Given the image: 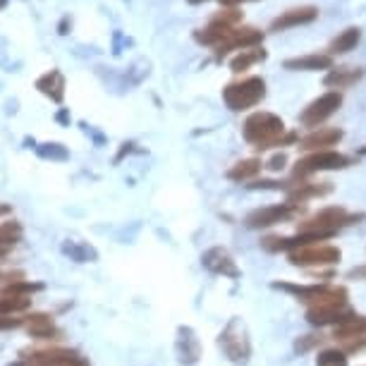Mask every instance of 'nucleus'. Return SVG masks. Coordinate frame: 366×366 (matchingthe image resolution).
Segmentation results:
<instances>
[{"label":"nucleus","mask_w":366,"mask_h":366,"mask_svg":"<svg viewBox=\"0 0 366 366\" xmlns=\"http://www.w3.org/2000/svg\"><path fill=\"white\" fill-rule=\"evenodd\" d=\"M239 19H242V12L230 8V10H223L220 15H216V17L211 19V22H218V24H225V26H237Z\"/></svg>","instance_id":"7c9ffc66"},{"label":"nucleus","mask_w":366,"mask_h":366,"mask_svg":"<svg viewBox=\"0 0 366 366\" xmlns=\"http://www.w3.org/2000/svg\"><path fill=\"white\" fill-rule=\"evenodd\" d=\"M218 345L223 355L230 359L232 364H247L252 357V340L247 333V326L242 319H230V323L223 328L218 337Z\"/></svg>","instance_id":"423d86ee"},{"label":"nucleus","mask_w":366,"mask_h":366,"mask_svg":"<svg viewBox=\"0 0 366 366\" xmlns=\"http://www.w3.org/2000/svg\"><path fill=\"white\" fill-rule=\"evenodd\" d=\"M285 163H287L285 154H275L271 161H268V168H271V170H282V168H285Z\"/></svg>","instance_id":"f704fd0d"},{"label":"nucleus","mask_w":366,"mask_h":366,"mask_svg":"<svg viewBox=\"0 0 366 366\" xmlns=\"http://www.w3.org/2000/svg\"><path fill=\"white\" fill-rule=\"evenodd\" d=\"M36 89L44 96H48L53 103H63L65 99V77L60 70H51L46 74H41L36 79Z\"/></svg>","instance_id":"aec40b11"},{"label":"nucleus","mask_w":366,"mask_h":366,"mask_svg":"<svg viewBox=\"0 0 366 366\" xmlns=\"http://www.w3.org/2000/svg\"><path fill=\"white\" fill-rule=\"evenodd\" d=\"M24 328L34 340H44V342L63 340V330L55 326L53 316H48V314H26V326Z\"/></svg>","instance_id":"4468645a"},{"label":"nucleus","mask_w":366,"mask_h":366,"mask_svg":"<svg viewBox=\"0 0 366 366\" xmlns=\"http://www.w3.org/2000/svg\"><path fill=\"white\" fill-rule=\"evenodd\" d=\"M350 165V158L345 154H337V151H316V154H307L300 158L295 165V177H312L316 172L323 170H342Z\"/></svg>","instance_id":"6e6552de"},{"label":"nucleus","mask_w":366,"mask_h":366,"mask_svg":"<svg viewBox=\"0 0 366 366\" xmlns=\"http://www.w3.org/2000/svg\"><path fill=\"white\" fill-rule=\"evenodd\" d=\"M333 67V55L328 53H312L302 55V58H290L285 60V70L295 72H316V70H330Z\"/></svg>","instance_id":"f3484780"},{"label":"nucleus","mask_w":366,"mask_h":366,"mask_svg":"<svg viewBox=\"0 0 366 366\" xmlns=\"http://www.w3.org/2000/svg\"><path fill=\"white\" fill-rule=\"evenodd\" d=\"M266 58V51L264 48H247V51H242L237 58H232V63H230V70L232 72H244V70H249V67L254 63H259V60H264Z\"/></svg>","instance_id":"a878e982"},{"label":"nucleus","mask_w":366,"mask_h":366,"mask_svg":"<svg viewBox=\"0 0 366 366\" xmlns=\"http://www.w3.org/2000/svg\"><path fill=\"white\" fill-rule=\"evenodd\" d=\"M26 326V314L24 316H5L0 314V330H15Z\"/></svg>","instance_id":"2f4dec72"},{"label":"nucleus","mask_w":366,"mask_h":366,"mask_svg":"<svg viewBox=\"0 0 366 366\" xmlns=\"http://www.w3.org/2000/svg\"><path fill=\"white\" fill-rule=\"evenodd\" d=\"M189 5H199V3H204V0H187Z\"/></svg>","instance_id":"58836bf2"},{"label":"nucleus","mask_w":366,"mask_h":366,"mask_svg":"<svg viewBox=\"0 0 366 366\" xmlns=\"http://www.w3.org/2000/svg\"><path fill=\"white\" fill-rule=\"evenodd\" d=\"M355 314L350 309V304H345V307H316V309H307V321L312 323V326H337V323H342L345 319H350V316Z\"/></svg>","instance_id":"dca6fc26"},{"label":"nucleus","mask_w":366,"mask_h":366,"mask_svg":"<svg viewBox=\"0 0 366 366\" xmlns=\"http://www.w3.org/2000/svg\"><path fill=\"white\" fill-rule=\"evenodd\" d=\"M266 96V81L261 77H247L242 81H232L223 89V101L225 106L234 110V113H242V110H249L257 103L264 101Z\"/></svg>","instance_id":"39448f33"},{"label":"nucleus","mask_w":366,"mask_h":366,"mask_svg":"<svg viewBox=\"0 0 366 366\" xmlns=\"http://www.w3.org/2000/svg\"><path fill=\"white\" fill-rule=\"evenodd\" d=\"M347 278H350V280H366V264L352 268V271L347 273Z\"/></svg>","instance_id":"c9c22d12"},{"label":"nucleus","mask_w":366,"mask_h":366,"mask_svg":"<svg viewBox=\"0 0 366 366\" xmlns=\"http://www.w3.org/2000/svg\"><path fill=\"white\" fill-rule=\"evenodd\" d=\"M342 259V254L333 244H309L302 249L290 252V264L297 268H328L335 266Z\"/></svg>","instance_id":"0eeeda50"},{"label":"nucleus","mask_w":366,"mask_h":366,"mask_svg":"<svg viewBox=\"0 0 366 366\" xmlns=\"http://www.w3.org/2000/svg\"><path fill=\"white\" fill-rule=\"evenodd\" d=\"M261 161L259 158H244V161H237L232 165L230 170H227V177L232 179V182H249L261 172Z\"/></svg>","instance_id":"b1692460"},{"label":"nucleus","mask_w":366,"mask_h":366,"mask_svg":"<svg viewBox=\"0 0 366 366\" xmlns=\"http://www.w3.org/2000/svg\"><path fill=\"white\" fill-rule=\"evenodd\" d=\"M362 77H364V70H359V67H337V70H330L323 81H326V86L337 92V89H350Z\"/></svg>","instance_id":"4be33fe9"},{"label":"nucleus","mask_w":366,"mask_h":366,"mask_svg":"<svg viewBox=\"0 0 366 366\" xmlns=\"http://www.w3.org/2000/svg\"><path fill=\"white\" fill-rule=\"evenodd\" d=\"M242 134L244 139L254 144L257 151H268L273 147H285V144H292L297 137L292 132H285V122L280 120L278 115L273 113H252L242 125Z\"/></svg>","instance_id":"f257e3e1"},{"label":"nucleus","mask_w":366,"mask_h":366,"mask_svg":"<svg viewBox=\"0 0 366 366\" xmlns=\"http://www.w3.org/2000/svg\"><path fill=\"white\" fill-rule=\"evenodd\" d=\"M316 366H350V357H347V352H342L340 347L323 350L321 355L316 357Z\"/></svg>","instance_id":"cd10ccee"},{"label":"nucleus","mask_w":366,"mask_h":366,"mask_svg":"<svg viewBox=\"0 0 366 366\" xmlns=\"http://www.w3.org/2000/svg\"><path fill=\"white\" fill-rule=\"evenodd\" d=\"M202 266L206 271L216 275H227V278H239V268L234 264L232 254L225 247H211L209 252L202 257Z\"/></svg>","instance_id":"9b49d317"},{"label":"nucleus","mask_w":366,"mask_h":366,"mask_svg":"<svg viewBox=\"0 0 366 366\" xmlns=\"http://www.w3.org/2000/svg\"><path fill=\"white\" fill-rule=\"evenodd\" d=\"M12 209H10V206L8 204H3V206H0V216H5V213H10Z\"/></svg>","instance_id":"4c0bfd02"},{"label":"nucleus","mask_w":366,"mask_h":366,"mask_svg":"<svg viewBox=\"0 0 366 366\" xmlns=\"http://www.w3.org/2000/svg\"><path fill=\"white\" fill-rule=\"evenodd\" d=\"M323 342V337L321 335H304V337H300V340H297V352H309V350H314L316 345H321Z\"/></svg>","instance_id":"473e14b6"},{"label":"nucleus","mask_w":366,"mask_h":366,"mask_svg":"<svg viewBox=\"0 0 366 366\" xmlns=\"http://www.w3.org/2000/svg\"><path fill=\"white\" fill-rule=\"evenodd\" d=\"M359 156H366V147H362V149H359Z\"/></svg>","instance_id":"ea45409f"},{"label":"nucleus","mask_w":366,"mask_h":366,"mask_svg":"<svg viewBox=\"0 0 366 366\" xmlns=\"http://www.w3.org/2000/svg\"><path fill=\"white\" fill-rule=\"evenodd\" d=\"M355 220H362V216H352L342 206H326V209H321L319 213H314L312 218L297 223V230L314 232V234H321V237L330 239L337 230H342L345 225H352Z\"/></svg>","instance_id":"7ed1b4c3"},{"label":"nucleus","mask_w":366,"mask_h":366,"mask_svg":"<svg viewBox=\"0 0 366 366\" xmlns=\"http://www.w3.org/2000/svg\"><path fill=\"white\" fill-rule=\"evenodd\" d=\"M39 156L51 158V161H65L67 151L63 144H44V147H39Z\"/></svg>","instance_id":"c85d7f7f"},{"label":"nucleus","mask_w":366,"mask_h":366,"mask_svg":"<svg viewBox=\"0 0 366 366\" xmlns=\"http://www.w3.org/2000/svg\"><path fill=\"white\" fill-rule=\"evenodd\" d=\"M359 39H362V29H359V26H350V29L340 31L333 41H330L328 55H342V53L355 51L357 44H359Z\"/></svg>","instance_id":"5701e85b"},{"label":"nucleus","mask_w":366,"mask_h":366,"mask_svg":"<svg viewBox=\"0 0 366 366\" xmlns=\"http://www.w3.org/2000/svg\"><path fill=\"white\" fill-rule=\"evenodd\" d=\"M177 355H179V362L182 364H197L199 357H202V342L199 337L194 335L192 328H179L177 333Z\"/></svg>","instance_id":"a211bd4d"},{"label":"nucleus","mask_w":366,"mask_h":366,"mask_svg":"<svg viewBox=\"0 0 366 366\" xmlns=\"http://www.w3.org/2000/svg\"><path fill=\"white\" fill-rule=\"evenodd\" d=\"M330 182H297V184H292V187H287V192H290V199L287 202L290 204H304L307 199H316V197H326V194H330Z\"/></svg>","instance_id":"412c9836"},{"label":"nucleus","mask_w":366,"mask_h":366,"mask_svg":"<svg viewBox=\"0 0 366 366\" xmlns=\"http://www.w3.org/2000/svg\"><path fill=\"white\" fill-rule=\"evenodd\" d=\"M342 352H347V355H352V352H364L366 350V337H357V340H350V342H345Z\"/></svg>","instance_id":"72a5a7b5"},{"label":"nucleus","mask_w":366,"mask_h":366,"mask_svg":"<svg viewBox=\"0 0 366 366\" xmlns=\"http://www.w3.org/2000/svg\"><path fill=\"white\" fill-rule=\"evenodd\" d=\"M31 307V297H12L0 295V314L5 316H24Z\"/></svg>","instance_id":"393cba45"},{"label":"nucleus","mask_w":366,"mask_h":366,"mask_svg":"<svg viewBox=\"0 0 366 366\" xmlns=\"http://www.w3.org/2000/svg\"><path fill=\"white\" fill-rule=\"evenodd\" d=\"M297 213H300V206L297 204H271V206H264V209H257L252 211L249 216H247V227H252V230H261V227H273L278 223H287V220H292Z\"/></svg>","instance_id":"1a4fd4ad"},{"label":"nucleus","mask_w":366,"mask_h":366,"mask_svg":"<svg viewBox=\"0 0 366 366\" xmlns=\"http://www.w3.org/2000/svg\"><path fill=\"white\" fill-rule=\"evenodd\" d=\"M19 239H22V225L15 220L0 223V247H15Z\"/></svg>","instance_id":"bb28decb"},{"label":"nucleus","mask_w":366,"mask_h":366,"mask_svg":"<svg viewBox=\"0 0 366 366\" xmlns=\"http://www.w3.org/2000/svg\"><path fill=\"white\" fill-rule=\"evenodd\" d=\"M342 106V96L340 92H326L323 96H319L316 101L309 103L307 108L300 113V122L304 127H319L328 120L330 115L335 113L337 108Z\"/></svg>","instance_id":"9d476101"},{"label":"nucleus","mask_w":366,"mask_h":366,"mask_svg":"<svg viewBox=\"0 0 366 366\" xmlns=\"http://www.w3.org/2000/svg\"><path fill=\"white\" fill-rule=\"evenodd\" d=\"M342 129H335V127H321V129H314L312 134H307L304 139L297 142V147L307 154H316V151H330V147H337L342 142Z\"/></svg>","instance_id":"ddd939ff"},{"label":"nucleus","mask_w":366,"mask_h":366,"mask_svg":"<svg viewBox=\"0 0 366 366\" xmlns=\"http://www.w3.org/2000/svg\"><path fill=\"white\" fill-rule=\"evenodd\" d=\"M5 5H8V0H0V8H5Z\"/></svg>","instance_id":"a19ab883"},{"label":"nucleus","mask_w":366,"mask_h":366,"mask_svg":"<svg viewBox=\"0 0 366 366\" xmlns=\"http://www.w3.org/2000/svg\"><path fill=\"white\" fill-rule=\"evenodd\" d=\"M333 337L340 345L350 342V340H357V337H366V316L355 312L350 319H345L342 323H337V326L333 328Z\"/></svg>","instance_id":"6ab92c4d"},{"label":"nucleus","mask_w":366,"mask_h":366,"mask_svg":"<svg viewBox=\"0 0 366 366\" xmlns=\"http://www.w3.org/2000/svg\"><path fill=\"white\" fill-rule=\"evenodd\" d=\"M65 254H70L74 261H86V259L96 257L92 249H86V247H79L77 242H70V244H65Z\"/></svg>","instance_id":"c756f323"},{"label":"nucleus","mask_w":366,"mask_h":366,"mask_svg":"<svg viewBox=\"0 0 366 366\" xmlns=\"http://www.w3.org/2000/svg\"><path fill=\"white\" fill-rule=\"evenodd\" d=\"M275 290L292 295L297 302L307 304L309 309L316 307H345L347 304V290L328 282H312V285H295V282H273Z\"/></svg>","instance_id":"f03ea898"},{"label":"nucleus","mask_w":366,"mask_h":366,"mask_svg":"<svg viewBox=\"0 0 366 366\" xmlns=\"http://www.w3.org/2000/svg\"><path fill=\"white\" fill-rule=\"evenodd\" d=\"M12 366H92V364H89V359L81 352L53 345V347L22 352V359Z\"/></svg>","instance_id":"20e7f679"},{"label":"nucleus","mask_w":366,"mask_h":366,"mask_svg":"<svg viewBox=\"0 0 366 366\" xmlns=\"http://www.w3.org/2000/svg\"><path fill=\"white\" fill-rule=\"evenodd\" d=\"M316 17H319V10H316L314 5H302V8L285 10L271 22V31H282V29H292V26H300V24H309V22H314Z\"/></svg>","instance_id":"2eb2a0df"},{"label":"nucleus","mask_w":366,"mask_h":366,"mask_svg":"<svg viewBox=\"0 0 366 366\" xmlns=\"http://www.w3.org/2000/svg\"><path fill=\"white\" fill-rule=\"evenodd\" d=\"M261 41H264V34L254 26H234L230 36L225 39V44L216 48L218 58H223L225 53L230 51H247V48H257Z\"/></svg>","instance_id":"f8f14e48"},{"label":"nucleus","mask_w":366,"mask_h":366,"mask_svg":"<svg viewBox=\"0 0 366 366\" xmlns=\"http://www.w3.org/2000/svg\"><path fill=\"white\" fill-rule=\"evenodd\" d=\"M223 5H230V8H234V5H239V3H247V0H220Z\"/></svg>","instance_id":"e433bc0d"}]
</instances>
